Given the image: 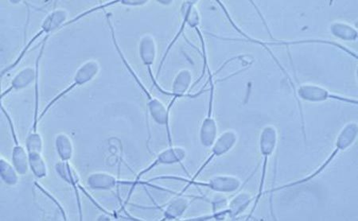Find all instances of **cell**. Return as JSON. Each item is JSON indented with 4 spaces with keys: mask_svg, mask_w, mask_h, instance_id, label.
I'll use <instances>...</instances> for the list:
<instances>
[{
    "mask_svg": "<svg viewBox=\"0 0 358 221\" xmlns=\"http://www.w3.org/2000/svg\"><path fill=\"white\" fill-rule=\"evenodd\" d=\"M107 23L110 31L113 43L114 45L115 50H117L118 55L120 57L121 61L124 63L127 71L131 74V77L134 78L136 84L140 87L141 90L143 92L144 96L147 98V108L148 113L151 115L152 120L159 125L165 126L167 131V136H169V141L170 146H172L171 134L170 129V112L169 108L165 104L159 100L158 98L153 97L151 93L146 89L145 85L141 81V79L138 77L137 74L134 71V69L131 68L130 64L127 61L125 56L123 54L122 50L120 48V45L117 42V36H115V31L114 26L113 24L110 15L106 13Z\"/></svg>",
    "mask_w": 358,
    "mask_h": 221,
    "instance_id": "obj_1",
    "label": "cell"
},
{
    "mask_svg": "<svg viewBox=\"0 0 358 221\" xmlns=\"http://www.w3.org/2000/svg\"><path fill=\"white\" fill-rule=\"evenodd\" d=\"M357 132L358 127L355 122H350V123L345 124L343 127V129L341 130L338 133L336 143H334V149L333 152L330 156L328 157V159L324 162H323V164L319 168L317 169L314 173L310 174V176L308 177L298 180L296 182L282 185L278 188H273L271 190V193L274 194L275 192L277 191L296 187L298 185L313 181V179L317 176H320V174L324 171L329 166H330L331 162L334 160V159L336 158L340 152H343V151L348 149L352 146V145L355 143L357 138Z\"/></svg>",
    "mask_w": 358,
    "mask_h": 221,
    "instance_id": "obj_2",
    "label": "cell"
},
{
    "mask_svg": "<svg viewBox=\"0 0 358 221\" xmlns=\"http://www.w3.org/2000/svg\"><path fill=\"white\" fill-rule=\"evenodd\" d=\"M68 17L69 13L66 9L57 8L50 11L43 20L40 31L34 34V36L24 45V48H23L18 57H16V59L8 67L3 69L1 77L3 78L6 74L10 73V71H13V69L20 65L23 58H24L28 52L31 50L33 44L36 43L40 38L43 36H50V34L66 26Z\"/></svg>",
    "mask_w": 358,
    "mask_h": 221,
    "instance_id": "obj_3",
    "label": "cell"
},
{
    "mask_svg": "<svg viewBox=\"0 0 358 221\" xmlns=\"http://www.w3.org/2000/svg\"><path fill=\"white\" fill-rule=\"evenodd\" d=\"M101 71V66L99 62L96 60L91 59L86 61L80 66L75 72L72 83L66 87L64 90H62L57 94L52 100L46 104V106L40 113L39 120H41L45 117V115L48 114L50 109L53 108L57 102H59L62 99L65 98L69 93L73 92L75 89L78 87L87 85L94 80L99 74Z\"/></svg>",
    "mask_w": 358,
    "mask_h": 221,
    "instance_id": "obj_4",
    "label": "cell"
},
{
    "mask_svg": "<svg viewBox=\"0 0 358 221\" xmlns=\"http://www.w3.org/2000/svg\"><path fill=\"white\" fill-rule=\"evenodd\" d=\"M277 143H278V132L274 126L268 125L264 127L259 138V150L263 157V165L261 181H259L258 193L254 199V205L252 208L250 218L255 212L259 201L264 194L265 181H266L268 160L275 152Z\"/></svg>",
    "mask_w": 358,
    "mask_h": 221,
    "instance_id": "obj_5",
    "label": "cell"
},
{
    "mask_svg": "<svg viewBox=\"0 0 358 221\" xmlns=\"http://www.w3.org/2000/svg\"><path fill=\"white\" fill-rule=\"evenodd\" d=\"M50 38L46 36L44 38L41 49L39 50V53L36 60V67L37 69V76L36 83H34V108L33 115V124L30 133L26 138V148L28 150V153L38 152L43 153V138L41 134L38 132V124L39 120V76H40V64H41L42 57L44 54L45 49L46 43Z\"/></svg>",
    "mask_w": 358,
    "mask_h": 221,
    "instance_id": "obj_6",
    "label": "cell"
},
{
    "mask_svg": "<svg viewBox=\"0 0 358 221\" xmlns=\"http://www.w3.org/2000/svg\"><path fill=\"white\" fill-rule=\"evenodd\" d=\"M236 142H238V134L234 131L228 130L223 132L220 136L217 137L215 143L213 144L211 147L212 152L209 158L204 162V164L199 168L197 172L189 180L177 177H158L157 178L176 179L178 181H183L185 183L195 181L213 159L217 158V157H221L229 152L235 147Z\"/></svg>",
    "mask_w": 358,
    "mask_h": 221,
    "instance_id": "obj_7",
    "label": "cell"
},
{
    "mask_svg": "<svg viewBox=\"0 0 358 221\" xmlns=\"http://www.w3.org/2000/svg\"><path fill=\"white\" fill-rule=\"evenodd\" d=\"M187 150L182 148L170 146L169 148L162 150L152 164L138 173L134 181H132L131 188L128 199L126 200V203H128L132 194V192H134L136 186L138 185V183L141 182V178L144 176H146V174L159 166L181 164V162L187 159Z\"/></svg>",
    "mask_w": 358,
    "mask_h": 221,
    "instance_id": "obj_8",
    "label": "cell"
},
{
    "mask_svg": "<svg viewBox=\"0 0 358 221\" xmlns=\"http://www.w3.org/2000/svg\"><path fill=\"white\" fill-rule=\"evenodd\" d=\"M294 92L297 100L308 102L319 103L328 100H334L353 104L355 106L357 104V101L353 100V99L334 94V93L324 88V87L313 84H305L296 87Z\"/></svg>",
    "mask_w": 358,
    "mask_h": 221,
    "instance_id": "obj_9",
    "label": "cell"
},
{
    "mask_svg": "<svg viewBox=\"0 0 358 221\" xmlns=\"http://www.w3.org/2000/svg\"><path fill=\"white\" fill-rule=\"evenodd\" d=\"M55 168L57 176H59L63 180V181L71 185L74 190L75 197H76L80 220H83V216L82 201H80V197L79 193L80 190L83 191L84 194L86 196L89 197V199L92 201V202H94L96 206L98 208L101 209V211H102L103 213H108L105 211V208L98 205L97 202L92 199V197L90 194H88L87 192H86L83 188V186L80 185V178L79 173H78L76 169H75L74 166L71 164V162H64L60 160L59 162H57Z\"/></svg>",
    "mask_w": 358,
    "mask_h": 221,
    "instance_id": "obj_10",
    "label": "cell"
},
{
    "mask_svg": "<svg viewBox=\"0 0 358 221\" xmlns=\"http://www.w3.org/2000/svg\"><path fill=\"white\" fill-rule=\"evenodd\" d=\"M208 73H209V81L210 83L209 106H208L207 115L201 126L199 139L202 146L210 148L213 146V144L215 143L218 137V127L217 122L215 117H213V101H215V98L213 97H215V83H213V76L211 74L209 67H208Z\"/></svg>",
    "mask_w": 358,
    "mask_h": 221,
    "instance_id": "obj_11",
    "label": "cell"
},
{
    "mask_svg": "<svg viewBox=\"0 0 358 221\" xmlns=\"http://www.w3.org/2000/svg\"><path fill=\"white\" fill-rule=\"evenodd\" d=\"M242 183L238 178L232 176H217L208 180L207 182H187L181 194H183L192 185L207 188L217 193L233 194L241 189Z\"/></svg>",
    "mask_w": 358,
    "mask_h": 221,
    "instance_id": "obj_12",
    "label": "cell"
},
{
    "mask_svg": "<svg viewBox=\"0 0 358 221\" xmlns=\"http://www.w3.org/2000/svg\"><path fill=\"white\" fill-rule=\"evenodd\" d=\"M2 113L4 114L6 119L8 122L11 136H13L15 146L11 153V162L15 167L17 171L19 172L20 176H25L30 171V165H29V153L26 147H23L19 142L18 136L15 129L14 122L11 116L5 109L3 106H1Z\"/></svg>",
    "mask_w": 358,
    "mask_h": 221,
    "instance_id": "obj_13",
    "label": "cell"
},
{
    "mask_svg": "<svg viewBox=\"0 0 358 221\" xmlns=\"http://www.w3.org/2000/svg\"><path fill=\"white\" fill-rule=\"evenodd\" d=\"M138 55L141 59L148 69L150 77L155 87L166 95H169V92H165L161 88L157 83V78H155L152 73V66L154 65L155 58L157 55V45L155 39L151 34H146L141 38L140 43H138Z\"/></svg>",
    "mask_w": 358,
    "mask_h": 221,
    "instance_id": "obj_14",
    "label": "cell"
},
{
    "mask_svg": "<svg viewBox=\"0 0 358 221\" xmlns=\"http://www.w3.org/2000/svg\"><path fill=\"white\" fill-rule=\"evenodd\" d=\"M252 201H254V199L250 194L242 192V193L234 197L227 208H224L222 211L213 213V216L210 217V218L224 220L228 216L230 218L234 219L238 218L241 213H243Z\"/></svg>",
    "mask_w": 358,
    "mask_h": 221,
    "instance_id": "obj_15",
    "label": "cell"
},
{
    "mask_svg": "<svg viewBox=\"0 0 358 221\" xmlns=\"http://www.w3.org/2000/svg\"><path fill=\"white\" fill-rule=\"evenodd\" d=\"M192 73L189 69H182V71L177 73L174 80H173L171 91L169 92V96H171L172 99L167 108H169L170 113L178 99L190 97L187 95V93L189 91L190 87H192Z\"/></svg>",
    "mask_w": 358,
    "mask_h": 221,
    "instance_id": "obj_16",
    "label": "cell"
},
{
    "mask_svg": "<svg viewBox=\"0 0 358 221\" xmlns=\"http://www.w3.org/2000/svg\"><path fill=\"white\" fill-rule=\"evenodd\" d=\"M37 76V69L31 66L25 67L21 69V71L17 73L8 88L4 90L1 94V101L3 99L10 95L11 92L21 91L28 88L31 84L36 83Z\"/></svg>",
    "mask_w": 358,
    "mask_h": 221,
    "instance_id": "obj_17",
    "label": "cell"
},
{
    "mask_svg": "<svg viewBox=\"0 0 358 221\" xmlns=\"http://www.w3.org/2000/svg\"><path fill=\"white\" fill-rule=\"evenodd\" d=\"M87 185L92 190H113L119 185H130V182L121 181L113 174L106 172H95L87 178Z\"/></svg>",
    "mask_w": 358,
    "mask_h": 221,
    "instance_id": "obj_18",
    "label": "cell"
},
{
    "mask_svg": "<svg viewBox=\"0 0 358 221\" xmlns=\"http://www.w3.org/2000/svg\"><path fill=\"white\" fill-rule=\"evenodd\" d=\"M190 205L189 199L183 194L178 195L166 204L164 211V220H172L180 218Z\"/></svg>",
    "mask_w": 358,
    "mask_h": 221,
    "instance_id": "obj_19",
    "label": "cell"
},
{
    "mask_svg": "<svg viewBox=\"0 0 358 221\" xmlns=\"http://www.w3.org/2000/svg\"><path fill=\"white\" fill-rule=\"evenodd\" d=\"M55 149L61 161L71 162L74 153L72 138L66 133L57 134L55 141Z\"/></svg>",
    "mask_w": 358,
    "mask_h": 221,
    "instance_id": "obj_20",
    "label": "cell"
},
{
    "mask_svg": "<svg viewBox=\"0 0 358 221\" xmlns=\"http://www.w3.org/2000/svg\"><path fill=\"white\" fill-rule=\"evenodd\" d=\"M330 29L333 36L338 39L346 41V42H356L357 40V29L348 23L333 22Z\"/></svg>",
    "mask_w": 358,
    "mask_h": 221,
    "instance_id": "obj_21",
    "label": "cell"
},
{
    "mask_svg": "<svg viewBox=\"0 0 358 221\" xmlns=\"http://www.w3.org/2000/svg\"><path fill=\"white\" fill-rule=\"evenodd\" d=\"M0 176L4 184L8 186H15L20 183V176L17 171L13 162L4 159L0 158Z\"/></svg>",
    "mask_w": 358,
    "mask_h": 221,
    "instance_id": "obj_22",
    "label": "cell"
},
{
    "mask_svg": "<svg viewBox=\"0 0 358 221\" xmlns=\"http://www.w3.org/2000/svg\"><path fill=\"white\" fill-rule=\"evenodd\" d=\"M29 165L34 176L38 179H43L48 176V166L43 153H29Z\"/></svg>",
    "mask_w": 358,
    "mask_h": 221,
    "instance_id": "obj_23",
    "label": "cell"
},
{
    "mask_svg": "<svg viewBox=\"0 0 358 221\" xmlns=\"http://www.w3.org/2000/svg\"><path fill=\"white\" fill-rule=\"evenodd\" d=\"M148 3V0H120L121 4L125 6H131V7H136V6H143Z\"/></svg>",
    "mask_w": 358,
    "mask_h": 221,
    "instance_id": "obj_24",
    "label": "cell"
}]
</instances>
